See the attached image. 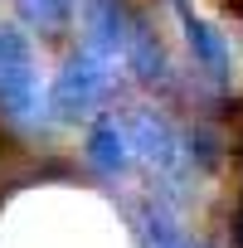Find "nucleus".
<instances>
[{
    "label": "nucleus",
    "mask_w": 243,
    "mask_h": 248,
    "mask_svg": "<svg viewBox=\"0 0 243 248\" xmlns=\"http://www.w3.org/2000/svg\"><path fill=\"white\" fill-rule=\"evenodd\" d=\"M107 88H112V59L83 44L78 54L63 59V68H59V78L49 88V112L59 122H83V117L97 112Z\"/></svg>",
    "instance_id": "f257e3e1"
},
{
    "label": "nucleus",
    "mask_w": 243,
    "mask_h": 248,
    "mask_svg": "<svg viewBox=\"0 0 243 248\" xmlns=\"http://www.w3.org/2000/svg\"><path fill=\"white\" fill-rule=\"evenodd\" d=\"M127 63H132V73L137 78H146V83H156L161 73H166V54H161V44H156V34L137 20V30H132V44H127Z\"/></svg>",
    "instance_id": "6e6552de"
},
{
    "label": "nucleus",
    "mask_w": 243,
    "mask_h": 248,
    "mask_svg": "<svg viewBox=\"0 0 243 248\" xmlns=\"http://www.w3.org/2000/svg\"><path fill=\"white\" fill-rule=\"evenodd\" d=\"M20 5V20L34 25L39 34H63L68 20L78 15V0H15Z\"/></svg>",
    "instance_id": "0eeeda50"
},
{
    "label": "nucleus",
    "mask_w": 243,
    "mask_h": 248,
    "mask_svg": "<svg viewBox=\"0 0 243 248\" xmlns=\"http://www.w3.org/2000/svg\"><path fill=\"white\" fill-rule=\"evenodd\" d=\"M78 20H83V34H88V49L97 54H122L127 59V44H132V30H137V15L127 10V0H78Z\"/></svg>",
    "instance_id": "7ed1b4c3"
},
{
    "label": "nucleus",
    "mask_w": 243,
    "mask_h": 248,
    "mask_svg": "<svg viewBox=\"0 0 243 248\" xmlns=\"http://www.w3.org/2000/svg\"><path fill=\"white\" fill-rule=\"evenodd\" d=\"M175 15H180V30H185V44H190L195 63H199L214 83H224V78H228V44H224V34H219L204 15H195L190 5H180Z\"/></svg>",
    "instance_id": "20e7f679"
},
{
    "label": "nucleus",
    "mask_w": 243,
    "mask_h": 248,
    "mask_svg": "<svg viewBox=\"0 0 243 248\" xmlns=\"http://www.w3.org/2000/svg\"><path fill=\"white\" fill-rule=\"evenodd\" d=\"M238 248H243V200H238Z\"/></svg>",
    "instance_id": "1a4fd4ad"
},
{
    "label": "nucleus",
    "mask_w": 243,
    "mask_h": 248,
    "mask_svg": "<svg viewBox=\"0 0 243 248\" xmlns=\"http://www.w3.org/2000/svg\"><path fill=\"white\" fill-rule=\"evenodd\" d=\"M0 112L10 122H30L39 112V68L34 49L15 25H0Z\"/></svg>",
    "instance_id": "f03ea898"
},
{
    "label": "nucleus",
    "mask_w": 243,
    "mask_h": 248,
    "mask_svg": "<svg viewBox=\"0 0 243 248\" xmlns=\"http://www.w3.org/2000/svg\"><path fill=\"white\" fill-rule=\"evenodd\" d=\"M132 132L122 127L117 117H102L97 127L88 132V161H92V170H102V175H122L132 166Z\"/></svg>",
    "instance_id": "39448f33"
},
{
    "label": "nucleus",
    "mask_w": 243,
    "mask_h": 248,
    "mask_svg": "<svg viewBox=\"0 0 243 248\" xmlns=\"http://www.w3.org/2000/svg\"><path fill=\"white\" fill-rule=\"evenodd\" d=\"M127 132H132V146H137L151 166H161V170H175V166H180V141H175V132L166 127L156 112H137Z\"/></svg>",
    "instance_id": "423d86ee"
}]
</instances>
